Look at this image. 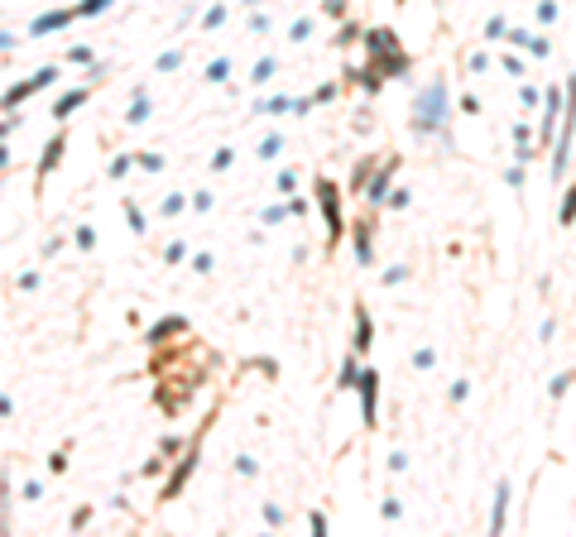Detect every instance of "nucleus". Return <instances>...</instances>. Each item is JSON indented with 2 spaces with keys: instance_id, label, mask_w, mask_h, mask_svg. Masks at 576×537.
Masks as SVG:
<instances>
[{
  "instance_id": "f257e3e1",
  "label": "nucleus",
  "mask_w": 576,
  "mask_h": 537,
  "mask_svg": "<svg viewBox=\"0 0 576 537\" xmlns=\"http://www.w3.org/2000/svg\"><path fill=\"white\" fill-rule=\"evenodd\" d=\"M442 115H446V87H442V82H432V87L418 97V125L432 130V125L442 121Z\"/></svg>"
},
{
  "instance_id": "9d476101",
  "label": "nucleus",
  "mask_w": 576,
  "mask_h": 537,
  "mask_svg": "<svg viewBox=\"0 0 576 537\" xmlns=\"http://www.w3.org/2000/svg\"><path fill=\"white\" fill-rule=\"evenodd\" d=\"M370 331H375V327H370V317H366V312H356V351H370Z\"/></svg>"
},
{
  "instance_id": "412c9836",
  "label": "nucleus",
  "mask_w": 576,
  "mask_h": 537,
  "mask_svg": "<svg viewBox=\"0 0 576 537\" xmlns=\"http://www.w3.org/2000/svg\"><path fill=\"white\" fill-rule=\"evenodd\" d=\"M0 163H5V149H0Z\"/></svg>"
},
{
  "instance_id": "423d86ee",
  "label": "nucleus",
  "mask_w": 576,
  "mask_h": 537,
  "mask_svg": "<svg viewBox=\"0 0 576 537\" xmlns=\"http://www.w3.org/2000/svg\"><path fill=\"white\" fill-rule=\"evenodd\" d=\"M509 494H514L509 485H500V489H495V518H490V533H504V513H509Z\"/></svg>"
},
{
  "instance_id": "2eb2a0df",
  "label": "nucleus",
  "mask_w": 576,
  "mask_h": 537,
  "mask_svg": "<svg viewBox=\"0 0 576 537\" xmlns=\"http://www.w3.org/2000/svg\"><path fill=\"white\" fill-rule=\"evenodd\" d=\"M169 331H183V321H178V317L159 321V327H154V341H163V336H169Z\"/></svg>"
},
{
  "instance_id": "6ab92c4d",
  "label": "nucleus",
  "mask_w": 576,
  "mask_h": 537,
  "mask_svg": "<svg viewBox=\"0 0 576 537\" xmlns=\"http://www.w3.org/2000/svg\"><path fill=\"white\" fill-rule=\"evenodd\" d=\"M111 5V0H87V5H82V15H97V10H106Z\"/></svg>"
},
{
  "instance_id": "4468645a",
  "label": "nucleus",
  "mask_w": 576,
  "mask_h": 537,
  "mask_svg": "<svg viewBox=\"0 0 576 537\" xmlns=\"http://www.w3.org/2000/svg\"><path fill=\"white\" fill-rule=\"evenodd\" d=\"M356 249H360V259H366V265H370V231H366V225H360V231H356Z\"/></svg>"
},
{
  "instance_id": "39448f33",
  "label": "nucleus",
  "mask_w": 576,
  "mask_h": 537,
  "mask_svg": "<svg viewBox=\"0 0 576 537\" xmlns=\"http://www.w3.org/2000/svg\"><path fill=\"white\" fill-rule=\"evenodd\" d=\"M375 369H366V375H356V389H360V408H366V422H375Z\"/></svg>"
},
{
  "instance_id": "ddd939ff",
  "label": "nucleus",
  "mask_w": 576,
  "mask_h": 537,
  "mask_svg": "<svg viewBox=\"0 0 576 537\" xmlns=\"http://www.w3.org/2000/svg\"><path fill=\"white\" fill-rule=\"evenodd\" d=\"M572 379H576V375H572V369H567V375H557V379H552V399H562V393H567V389H572Z\"/></svg>"
},
{
  "instance_id": "f03ea898",
  "label": "nucleus",
  "mask_w": 576,
  "mask_h": 537,
  "mask_svg": "<svg viewBox=\"0 0 576 537\" xmlns=\"http://www.w3.org/2000/svg\"><path fill=\"white\" fill-rule=\"evenodd\" d=\"M317 207H322V217H327V231L341 235V197H336V183H317Z\"/></svg>"
},
{
  "instance_id": "f3484780",
  "label": "nucleus",
  "mask_w": 576,
  "mask_h": 537,
  "mask_svg": "<svg viewBox=\"0 0 576 537\" xmlns=\"http://www.w3.org/2000/svg\"><path fill=\"white\" fill-rule=\"evenodd\" d=\"M384 187H390V169H384L380 178H375V187H370V197H384Z\"/></svg>"
},
{
  "instance_id": "9b49d317",
  "label": "nucleus",
  "mask_w": 576,
  "mask_h": 537,
  "mask_svg": "<svg viewBox=\"0 0 576 537\" xmlns=\"http://www.w3.org/2000/svg\"><path fill=\"white\" fill-rule=\"evenodd\" d=\"M63 25H67V15L58 10V15H43L39 25H34V34H49V29H63Z\"/></svg>"
},
{
  "instance_id": "0eeeda50",
  "label": "nucleus",
  "mask_w": 576,
  "mask_h": 537,
  "mask_svg": "<svg viewBox=\"0 0 576 537\" xmlns=\"http://www.w3.org/2000/svg\"><path fill=\"white\" fill-rule=\"evenodd\" d=\"M193 465H197V456H183L178 475H173V480H169V489H163V499H173V494H178V489H183V480H187V475H193Z\"/></svg>"
},
{
  "instance_id": "1a4fd4ad",
  "label": "nucleus",
  "mask_w": 576,
  "mask_h": 537,
  "mask_svg": "<svg viewBox=\"0 0 576 537\" xmlns=\"http://www.w3.org/2000/svg\"><path fill=\"white\" fill-rule=\"evenodd\" d=\"M576 221V183L567 187V197H562V211H557V225H572Z\"/></svg>"
},
{
  "instance_id": "6e6552de",
  "label": "nucleus",
  "mask_w": 576,
  "mask_h": 537,
  "mask_svg": "<svg viewBox=\"0 0 576 537\" xmlns=\"http://www.w3.org/2000/svg\"><path fill=\"white\" fill-rule=\"evenodd\" d=\"M58 159H63V135H58V139H49V149H43V159H39V173H49Z\"/></svg>"
},
{
  "instance_id": "dca6fc26",
  "label": "nucleus",
  "mask_w": 576,
  "mask_h": 537,
  "mask_svg": "<svg viewBox=\"0 0 576 537\" xmlns=\"http://www.w3.org/2000/svg\"><path fill=\"white\" fill-rule=\"evenodd\" d=\"M538 20H543V25H552V20H557V0H543V5H538Z\"/></svg>"
},
{
  "instance_id": "a211bd4d",
  "label": "nucleus",
  "mask_w": 576,
  "mask_h": 537,
  "mask_svg": "<svg viewBox=\"0 0 576 537\" xmlns=\"http://www.w3.org/2000/svg\"><path fill=\"white\" fill-rule=\"evenodd\" d=\"M269 77H274V63H269V58H264V63L255 67V82H269Z\"/></svg>"
},
{
  "instance_id": "aec40b11",
  "label": "nucleus",
  "mask_w": 576,
  "mask_h": 537,
  "mask_svg": "<svg viewBox=\"0 0 576 537\" xmlns=\"http://www.w3.org/2000/svg\"><path fill=\"white\" fill-rule=\"evenodd\" d=\"M5 43H10V34H0V49H5Z\"/></svg>"
},
{
  "instance_id": "20e7f679",
  "label": "nucleus",
  "mask_w": 576,
  "mask_h": 537,
  "mask_svg": "<svg viewBox=\"0 0 576 537\" xmlns=\"http://www.w3.org/2000/svg\"><path fill=\"white\" fill-rule=\"evenodd\" d=\"M366 49L375 63H384V58H398V43H394V29H370L366 34Z\"/></svg>"
},
{
  "instance_id": "f8f14e48",
  "label": "nucleus",
  "mask_w": 576,
  "mask_h": 537,
  "mask_svg": "<svg viewBox=\"0 0 576 537\" xmlns=\"http://www.w3.org/2000/svg\"><path fill=\"white\" fill-rule=\"evenodd\" d=\"M82 97H87V91H67V97L53 106V115H67V111H73V106H82Z\"/></svg>"
},
{
  "instance_id": "7ed1b4c3",
  "label": "nucleus",
  "mask_w": 576,
  "mask_h": 537,
  "mask_svg": "<svg viewBox=\"0 0 576 537\" xmlns=\"http://www.w3.org/2000/svg\"><path fill=\"white\" fill-rule=\"evenodd\" d=\"M53 77H58V67H39V73H34L29 82H20V87H10V91H5V106H20L25 97H34L39 87H49Z\"/></svg>"
}]
</instances>
